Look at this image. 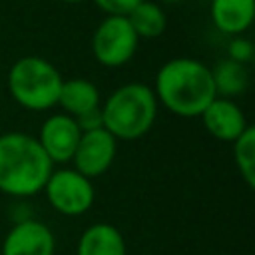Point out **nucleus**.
Masks as SVG:
<instances>
[{
	"label": "nucleus",
	"instance_id": "f257e3e1",
	"mask_svg": "<svg viewBox=\"0 0 255 255\" xmlns=\"http://www.w3.org/2000/svg\"><path fill=\"white\" fill-rule=\"evenodd\" d=\"M151 90L157 104L179 118H199L217 98L211 68L187 56L167 60L157 70Z\"/></svg>",
	"mask_w": 255,
	"mask_h": 255
},
{
	"label": "nucleus",
	"instance_id": "f03ea898",
	"mask_svg": "<svg viewBox=\"0 0 255 255\" xmlns=\"http://www.w3.org/2000/svg\"><path fill=\"white\" fill-rule=\"evenodd\" d=\"M54 171V163L38 139L26 131L0 135V191L14 199L40 193Z\"/></svg>",
	"mask_w": 255,
	"mask_h": 255
},
{
	"label": "nucleus",
	"instance_id": "7ed1b4c3",
	"mask_svg": "<svg viewBox=\"0 0 255 255\" xmlns=\"http://www.w3.org/2000/svg\"><path fill=\"white\" fill-rule=\"evenodd\" d=\"M157 100L151 86L128 82L118 86L102 104L104 129L118 141H133L143 137L155 124Z\"/></svg>",
	"mask_w": 255,
	"mask_h": 255
},
{
	"label": "nucleus",
	"instance_id": "20e7f679",
	"mask_svg": "<svg viewBox=\"0 0 255 255\" xmlns=\"http://www.w3.org/2000/svg\"><path fill=\"white\" fill-rule=\"evenodd\" d=\"M60 70L42 56L18 58L6 76V86L12 100L28 112H46L58 106L62 88Z\"/></svg>",
	"mask_w": 255,
	"mask_h": 255
},
{
	"label": "nucleus",
	"instance_id": "39448f33",
	"mask_svg": "<svg viewBox=\"0 0 255 255\" xmlns=\"http://www.w3.org/2000/svg\"><path fill=\"white\" fill-rule=\"evenodd\" d=\"M42 191L46 193L52 209L66 217H78L86 213L96 199L92 179H88L74 167L54 169Z\"/></svg>",
	"mask_w": 255,
	"mask_h": 255
},
{
	"label": "nucleus",
	"instance_id": "423d86ee",
	"mask_svg": "<svg viewBox=\"0 0 255 255\" xmlns=\"http://www.w3.org/2000/svg\"><path fill=\"white\" fill-rule=\"evenodd\" d=\"M137 44L139 38L128 16H106L94 30L92 54L102 66L120 68L135 56Z\"/></svg>",
	"mask_w": 255,
	"mask_h": 255
},
{
	"label": "nucleus",
	"instance_id": "0eeeda50",
	"mask_svg": "<svg viewBox=\"0 0 255 255\" xmlns=\"http://www.w3.org/2000/svg\"><path fill=\"white\" fill-rule=\"evenodd\" d=\"M116 151H118V139L108 129L100 128L94 131H84L72 155L74 169L86 175L88 179L100 177L112 167L116 159Z\"/></svg>",
	"mask_w": 255,
	"mask_h": 255
},
{
	"label": "nucleus",
	"instance_id": "6e6552de",
	"mask_svg": "<svg viewBox=\"0 0 255 255\" xmlns=\"http://www.w3.org/2000/svg\"><path fill=\"white\" fill-rule=\"evenodd\" d=\"M80 128L76 120L64 112L48 116L38 131V143L44 149V153L50 157V161L56 163H68L72 161V155L76 151V145L80 141Z\"/></svg>",
	"mask_w": 255,
	"mask_h": 255
},
{
	"label": "nucleus",
	"instance_id": "1a4fd4ad",
	"mask_svg": "<svg viewBox=\"0 0 255 255\" xmlns=\"http://www.w3.org/2000/svg\"><path fill=\"white\" fill-rule=\"evenodd\" d=\"M56 253V237L54 231L40 219H24L16 221L4 241L2 255H54Z\"/></svg>",
	"mask_w": 255,
	"mask_h": 255
},
{
	"label": "nucleus",
	"instance_id": "9d476101",
	"mask_svg": "<svg viewBox=\"0 0 255 255\" xmlns=\"http://www.w3.org/2000/svg\"><path fill=\"white\" fill-rule=\"evenodd\" d=\"M203 122V128L219 141L233 143L247 128V118L239 104L229 98H215L199 116Z\"/></svg>",
	"mask_w": 255,
	"mask_h": 255
},
{
	"label": "nucleus",
	"instance_id": "9b49d317",
	"mask_svg": "<svg viewBox=\"0 0 255 255\" xmlns=\"http://www.w3.org/2000/svg\"><path fill=\"white\" fill-rule=\"evenodd\" d=\"M213 26L227 36H241L255 20V0H211Z\"/></svg>",
	"mask_w": 255,
	"mask_h": 255
},
{
	"label": "nucleus",
	"instance_id": "f8f14e48",
	"mask_svg": "<svg viewBox=\"0 0 255 255\" xmlns=\"http://www.w3.org/2000/svg\"><path fill=\"white\" fill-rule=\"evenodd\" d=\"M76 255H128V245L116 225L100 221L82 231Z\"/></svg>",
	"mask_w": 255,
	"mask_h": 255
},
{
	"label": "nucleus",
	"instance_id": "ddd939ff",
	"mask_svg": "<svg viewBox=\"0 0 255 255\" xmlns=\"http://www.w3.org/2000/svg\"><path fill=\"white\" fill-rule=\"evenodd\" d=\"M58 106L62 108L64 114L76 118L88 110L100 108V90L92 80L86 78H70L62 82L60 96H58Z\"/></svg>",
	"mask_w": 255,
	"mask_h": 255
},
{
	"label": "nucleus",
	"instance_id": "4468645a",
	"mask_svg": "<svg viewBox=\"0 0 255 255\" xmlns=\"http://www.w3.org/2000/svg\"><path fill=\"white\" fill-rule=\"evenodd\" d=\"M128 20L133 28V32L137 34L139 40H153L159 38L165 32L167 26V16L163 12V8L157 2L151 0H143L139 2L129 14Z\"/></svg>",
	"mask_w": 255,
	"mask_h": 255
},
{
	"label": "nucleus",
	"instance_id": "2eb2a0df",
	"mask_svg": "<svg viewBox=\"0 0 255 255\" xmlns=\"http://www.w3.org/2000/svg\"><path fill=\"white\" fill-rule=\"evenodd\" d=\"M215 92L219 98H229L233 100L235 96L243 94L249 86V72L247 66L237 64L229 58L217 62V66L211 70Z\"/></svg>",
	"mask_w": 255,
	"mask_h": 255
},
{
	"label": "nucleus",
	"instance_id": "dca6fc26",
	"mask_svg": "<svg viewBox=\"0 0 255 255\" xmlns=\"http://www.w3.org/2000/svg\"><path fill=\"white\" fill-rule=\"evenodd\" d=\"M233 159L241 179L249 187H253L255 185V128L253 126H249L233 141Z\"/></svg>",
	"mask_w": 255,
	"mask_h": 255
},
{
	"label": "nucleus",
	"instance_id": "f3484780",
	"mask_svg": "<svg viewBox=\"0 0 255 255\" xmlns=\"http://www.w3.org/2000/svg\"><path fill=\"white\" fill-rule=\"evenodd\" d=\"M253 44L241 36H233L231 42L227 44V58L237 62V64H243L247 66L251 60H253Z\"/></svg>",
	"mask_w": 255,
	"mask_h": 255
},
{
	"label": "nucleus",
	"instance_id": "a211bd4d",
	"mask_svg": "<svg viewBox=\"0 0 255 255\" xmlns=\"http://www.w3.org/2000/svg\"><path fill=\"white\" fill-rule=\"evenodd\" d=\"M106 16H128L143 0H92Z\"/></svg>",
	"mask_w": 255,
	"mask_h": 255
},
{
	"label": "nucleus",
	"instance_id": "6ab92c4d",
	"mask_svg": "<svg viewBox=\"0 0 255 255\" xmlns=\"http://www.w3.org/2000/svg\"><path fill=\"white\" fill-rule=\"evenodd\" d=\"M74 120H76V124H78V128H80V131H82V133H84V131L100 129V128H104L102 106H100V108H94V110H88V112H84V114L76 116Z\"/></svg>",
	"mask_w": 255,
	"mask_h": 255
},
{
	"label": "nucleus",
	"instance_id": "aec40b11",
	"mask_svg": "<svg viewBox=\"0 0 255 255\" xmlns=\"http://www.w3.org/2000/svg\"><path fill=\"white\" fill-rule=\"evenodd\" d=\"M157 2H161V4H177L181 0H157Z\"/></svg>",
	"mask_w": 255,
	"mask_h": 255
},
{
	"label": "nucleus",
	"instance_id": "412c9836",
	"mask_svg": "<svg viewBox=\"0 0 255 255\" xmlns=\"http://www.w3.org/2000/svg\"><path fill=\"white\" fill-rule=\"evenodd\" d=\"M60 2H64V4H78V2H84V0H60Z\"/></svg>",
	"mask_w": 255,
	"mask_h": 255
}]
</instances>
